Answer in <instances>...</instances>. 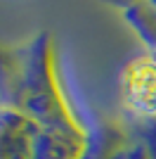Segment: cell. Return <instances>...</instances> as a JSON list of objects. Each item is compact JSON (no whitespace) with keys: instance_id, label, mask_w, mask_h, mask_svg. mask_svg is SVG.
I'll return each instance as SVG.
<instances>
[{"instance_id":"cell-3","label":"cell","mask_w":156,"mask_h":159,"mask_svg":"<svg viewBox=\"0 0 156 159\" xmlns=\"http://www.w3.org/2000/svg\"><path fill=\"white\" fill-rule=\"evenodd\" d=\"M104 159H156V119H140L121 112L97 128H90Z\"/></svg>"},{"instance_id":"cell-5","label":"cell","mask_w":156,"mask_h":159,"mask_svg":"<svg viewBox=\"0 0 156 159\" xmlns=\"http://www.w3.org/2000/svg\"><path fill=\"white\" fill-rule=\"evenodd\" d=\"M123 19L132 31L140 36L147 52L156 57V2H128L121 7Z\"/></svg>"},{"instance_id":"cell-4","label":"cell","mask_w":156,"mask_h":159,"mask_svg":"<svg viewBox=\"0 0 156 159\" xmlns=\"http://www.w3.org/2000/svg\"><path fill=\"white\" fill-rule=\"evenodd\" d=\"M123 112L140 119H156V57L144 50L121 71Z\"/></svg>"},{"instance_id":"cell-2","label":"cell","mask_w":156,"mask_h":159,"mask_svg":"<svg viewBox=\"0 0 156 159\" xmlns=\"http://www.w3.org/2000/svg\"><path fill=\"white\" fill-rule=\"evenodd\" d=\"M90 128L52 131L26 114L0 107V159H83Z\"/></svg>"},{"instance_id":"cell-1","label":"cell","mask_w":156,"mask_h":159,"mask_svg":"<svg viewBox=\"0 0 156 159\" xmlns=\"http://www.w3.org/2000/svg\"><path fill=\"white\" fill-rule=\"evenodd\" d=\"M0 107L21 112L52 131L83 126L59 83L47 31L17 45H0Z\"/></svg>"}]
</instances>
